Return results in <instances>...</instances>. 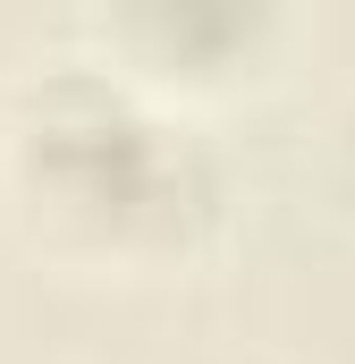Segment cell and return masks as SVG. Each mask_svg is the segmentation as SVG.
Here are the masks:
<instances>
[{
    "label": "cell",
    "instance_id": "277c9868",
    "mask_svg": "<svg viewBox=\"0 0 355 364\" xmlns=\"http://www.w3.org/2000/svg\"><path fill=\"white\" fill-rule=\"evenodd\" d=\"M203 364H288V356H263V348H229V356H203Z\"/></svg>",
    "mask_w": 355,
    "mask_h": 364
},
{
    "label": "cell",
    "instance_id": "3957f363",
    "mask_svg": "<svg viewBox=\"0 0 355 364\" xmlns=\"http://www.w3.org/2000/svg\"><path fill=\"white\" fill-rule=\"evenodd\" d=\"M339 186H347V203H355V110L339 119Z\"/></svg>",
    "mask_w": 355,
    "mask_h": 364
},
{
    "label": "cell",
    "instance_id": "6da1fadb",
    "mask_svg": "<svg viewBox=\"0 0 355 364\" xmlns=\"http://www.w3.org/2000/svg\"><path fill=\"white\" fill-rule=\"evenodd\" d=\"M229 178L203 127L85 43L0 77V220L60 279H178L220 237Z\"/></svg>",
    "mask_w": 355,
    "mask_h": 364
},
{
    "label": "cell",
    "instance_id": "7a4b0ae2",
    "mask_svg": "<svg viewBox=\"0 0 355 364\" xmlns=\"http://www.w3.org/2000/svg\"><path fill=\"white\" fill-rule=\"evenodd\" d=\"M288 34L296 17L271 0H127V9H85L68 26V43H85L102 68H119L170 110L263 85Z\"/></svg>",
    "mask_w": 355,
    "mask_h": 364
}]
</instances>
